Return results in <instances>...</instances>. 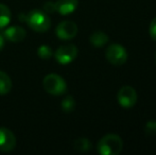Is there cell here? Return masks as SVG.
Returning a JSON list of instances; mask_svg holds the SVG:
<instances>
[{
    "instance_id": "cell-1",
    "label": "cell",
    "mask_w": 156,
    "mask_h": 155,
    "mask_svg": "<svg viewBox=\"0 0 156 155\" xmlns=\"http://www.w3.org/2000/svg\"><path fill=\"white\" fill-rule=\"evenodd\" d=\"M123 141L119 135L107 134L99 140L97 150L101 155H118L122 151Z\"/></svg>"
},
{
    "instance_id": "cell-2",
    "label": "cell",
    "mask_w": 156,
    "mask_h": 155,
    "mask_svg": "<svg viewBox=\"0 0 156 155\" xmlns=\"http://www.w3.org/2000/svg\"><path fill=\"white\" fill-rule=\"evenodd\" d=\"M26 23L36 32H46L51 27V20L47 13L41 10H32L27 14Z\"/></svg>"
},
{
    "instance_id": "cell-3",
    "label": "cell",
    "mask_w": 156,
    "mask_h": 155,
    "mask_svg": "<svg viewBox=\"0 0 156 155\" xmlns=\"http://www.w3.org/2000/svg\"><path fill=\"white\" fill-rule=\"evenodd\" d=\"M43 86L44 89L52 96H61L67 90V84L65 80L55 73L46 76L43 81Z\"/></svg>"
},
{
    "instance_id": "cell-4",
    "label": "cell",
    "mask_w": 156,
    "mask_h": 155,
    "mask_svg": "<svg viewBox=\"0 0 156 155\" xmlns=\"http://www.w3.org/2000/svg\"><path fill=\"white\" fill-rule=\"evenodd\" d=\"M105 58L112 65L115 66L123 65L127 60L126 49L120 44H112L105 51Z\"/></svg>"
},
{
    "instance_id": "cell-5",
    "label": "cell",
    "mask_w": 156,
    "mask_h": 155,
    "mask_svg": "<svg viewBox=\"0 0 156 155\" xmlns=\"http://www.w3.org/2000/svg\"><path fill=\"white\" fill-rule=\"evenodd\" d=\"M117 100L120 106L124 108H131L137 102V93L132 86L125 85V86H122L118 91Z\"/></svg>"
},
{
    "instance_id": "cell-6",
    "label": "cell",
    "mask_w": 156,
    "mask_h": 155,
    "mask_svg": "<svg viewBox=\"0 0 156 155\" xmlns=\"http://www.w3.org/2000/svg\"><path fill=\"white\" fill-rule=\"evenodd\" d=\"M76 55H78V48L74 45L61 46L54 53L55 60L62 65H67L73 62Z\"/></svg>"
},
{
    "instance_id": "cell-7",
    "label": "cell",
    "mask_w": 156,
    "mask_h": 155,
    "mask_svg": "<svg viewBox=\"0 0 156 155\" xmlns=\"http://www.w3.org/2000/svg\"><path fill=\"white\" fill-rule=\"evenodd\" d=\"M55 33L60 39L68 41V39L73 38L78 34V26L70 20H64L58 23L55 29Z\"/></svg>"
},
{
    "instance_id": "cell-8",
    "label": "cell",
    "mask_w": 156,
    "mask_h": 155,
    "mask_svg": "<svg viewBox=\"0 0 156 155\" xmlns=\"http://www.w3.org/2000/svg\"><path fill=\"white\" fill-rule=\"evenodd\" d=\"M16 147V137L11 130L0 128V151L10 152Z\"/></svg>"
},
{
    "instance_id": "cell-9",
    "label": "cell",
    "mask_w": 156,
    "mask_h": 155,
    "mask_svg": "<svg viewBox=\"0 0 156 155\" xmlns=\"http://www.w3.org/2000/svg\"><path fill=\"white\" fill-rule=\"evenodd\" d=\"M26 35H27L26 30L21 27H17V26H13V27L8 28L3 32L4 38L12 41V43H19V41H23Z\"/></svg>"
},
{
    "instance_id": "cell-10",
    "label": "cell",
    "mask_w": 156,
    "mask_h": 155,
    "mask_svg": "<svg viewBox=\"0 0 156 155\" xmlns=\"http://www.w3.org/2000/svg\"><path fill=\"white\" fill-rule=\"evenodd\" d=\"M79 0H56L55 8L61 15H69L78 8Z\"/></svg>"
},
{
    "instance_id": "cell-11",
    "label": "cell",
    "mask_w": 156,
    "mask_h": 155,
    "mask_svg": "<svg viewBox=\"0 0 156 155\" xmlns=\"http://www.w3.org/2000/svg\"><path fill=\"white\" fill-rule=\"evenodd\" d=\"M89 41H90V44L94 47L101 48V47H103L105 44H107V41H108V36H107V34H105L104 32L97 31V32H94L90 35Z\"/></svg>"
},
{
    "instance_id": "cell-12",
    "label": "cell",
    "mask_w": 156,
    "mask_h": 155,
    "mask_svg": "<svg viewBox=\"0 0 156 155\" xmlns=\"http://www.w3.org/2000/svg\"><path fill=\"white\" fill-rule=\"evenodd\" d=\"M12 88V81L5 72L0 70V96L6 95Z\"/></svg>"
},
{
    "instance_id": "cell-13",
    "label": "cell",
    "mask_w": 156,
    "mask_h": 155,
    "mask_svg": "<svg viewBox=\"0 0 156 155\" xmlns=\"http://www.w3.org/2000/svg\"><path fill=\"white\" fill-rule=\"evenodd\" d=\"M11 20V12L9 8L4 4L0 3V30L5 28L10 23Z\"/></svg>"
},
{
    "instance_id": "cell-14",
    "label": "cell",
    "mask_w": 156,
    "mask_h": 155,
    "mask_svg": "<svg viewBox=\"0 0 156 155\" xmlns=\"http://www.w3.org/2000/svg\"><path fill=\"white\" fill-rule=\"evenodd\" d=\"M74 149L78 150L80 152H87L91 149V143L85 137H81L78 138L74 141Z\"/></svg>"
},
{
    "instance_id": "cell-15",
    "label": "cell",
    "mask_w": 156,
    "mask_h": 155,
    "mask_svg": "<svg viewBox=\"0 0 156 155\" xmlns=\"http://www.w3.org/2000/svg\"><path fill=\"white\" fill-rule=\"evenodd\" d=\"M76 107V101L71 96H67L63 99L62 101V110L65 113H71Z\"/></svg>"
},
{
    "instance_id": "cell-16",
    "label": "cell",
    "mask_w": 156,
    "mask_h": 155,
    "mask_svg": "<svg viewBox=\"0 0 156 155\" xmlns=\"http://www.w3.org/2000/svg\"><path fill=\"white\" fill-rule=\"evenodd\" d=\"M37 54H38L39 58H43V60H48V58H50L52 55H53V51H52V49L49 47V46L43 45L38 48Z\"/></svg>"
},
{
    "instance_id": "cell-17",
    "label": "cell",
    "mask_w": 156,
    "mask_h": 155,
    "mask_svg": "<svg viewBox=\"0 0 156 155\" xmlns=\"http://www.w3.org/2000/svg\"><path fill=\"white\" fill-rule=\"evenodd\" d=\"M147 136H154L156 134V120H149L144 126Z\"/></svg>"
},
{
    "instance_id": "cell-18",
    "label": "cell",
    "mask_w": 156,
    "mask_h": 155,
    "mask_svg": "<svg viewBox=\"0 0 156 155\" xmlns=\"http://www.w3.org/2000/svg\"><path fill=\"white\" fill-rule=\"evenodd\" d=\"M56 11L55 2L53 1H47L44 4V12L46 13H54Z\"/></svg>"
},
{
    "instance_id": "cell-19",
    "label": "cell",
    "mask_w": 156,
    "mask_h": 155,
    "mask_svg": "<svg viewBox=\"0 0 156 155\" xmlns=\"http://www.w3.org/2000/svg\"><path fill=\"white\" fill-rule=\"evenodd\" d=\"M149 33L153 41H156V17L154 19H152L150 23V28H149Z\"/></svg>"
},
{
    "instance_id": "cell-20",
    "label": "cell",
    "mask_w": 156,
    "mask_h": 155,
    "mask_svg": "<svg viewBox=\"0 0 156 155\" xmlns=\"http://www.w3.org/2000/svg\"><path fill=\"white\" fill-rule=\"evenodd\" d=\"M3 47H4V36H2L0 34V51H1Z\"/></svg>"
},
{
    "instance_id": "cell-21",
    "label": "cell",
    "mask_w": 156,
    "mask_h": 155,
    "mask_svg": "<svg viewBox=\"0 0 156 155\" xmlns=\"http://www.w3.org/2000/svg\"><path fill=\"white\" fill-rule=\"evenodd\" d=\"M155 61H156V55H155Z\"/></svg>"
}]
</instances>
